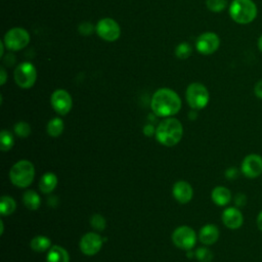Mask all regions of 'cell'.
Returning a JSON list of instances; mask_svg holds the SVG:
<instances>
[{
	"instance_id": "obj_31",
	"label": "cell",
	"mask_w": 262,
	"mask_h": 262,
	"mask_svg": "<svg viewBox=\"0 0 262 262\" xmlns=\"http://www.w3.org/2000/svg\"><path fill=\"white\" fill-rule=\"evenodd\" d=\"M94 30L95 28H93V26L90 23H83L79 26V32L81 35H91Z\"/></svg>"
},
{
	"instance_id": "obj_20",
	"label": "cell",
	"mask_w": 262,
	"mask_h": 262,
	"mask_svg": "<svg viewBox=\"0 0 262 262\" xmlns=\"http://www.w3.org/2000/svg\"><path fill=\"white\" fill-rule=\"evenodd\" d=\"M23 203L31 211L38 210L41 205L40 195L35 190H27L23 194Z\"/></svg>"
},
{
	"instance_id": "obj_4",
	"label": "cell",
	"mask_w": 262,
	"mask_h": 262,
	"mask_svg": "<svg viewBox=\"0 0 262 262\" xmlns=\"http://www.w3.org/2000/svg\"><path fill=\"white\" fill-rule=\"evenodd\" d=\"M35 177V167L28 160H20L12 165L9 171L11 183L19 188L30 186Z\"/></svg>"
},
{
	"instance_id": "obj_12",
	"label": "cell",
	"mask_w": 262,
	"mask_h": 262,
	"mask_svg": "<svg viewBox=\"0 0 262 262\" xmlns=\"http://www.w3.org/2000/svg\"><path fill=\"white\" fill-rule=\"evenodd\" d=\"M220 46V39L213 32H205L201 34L195 41L196 50L204 55H209L217 51Z\"/></svg>"
},
{
	"instance_id": "obj_8",
	"label": "cell",
	"mask_w": 262,
	"mask_h": 262,
	"mask_svg": "<svg viewBox=\"0 0 262 262\" xmlns=\"http://www.w3.org/2000/svg\"><path fill=\"white\" fill-rule=\"evenodd\" d=\"M172 242L177 248L184 251H188L195 246L196 233L191 227L187 225H182L177 227L173 231Z\"/></svg>"
},
{
	"instance_id": "obj_10",
	"label": "cell",
	"mask_w": 262,
	"mask_h": 262,
	"mask_svg": "<svg viewBox=\"0 0 262 262\" xmlns=\"http://www.w3.org/2000/svg\"><path fill=\"white\" fill-rule=\"evenodd\" d=\"M52 108L60 116H64L70 113L73 106V99L70 93L64 89H56L50 98Z\"/></svg>"
},
{
	"instance_id": "obj_7",
	"label": "cell",
	"mask_w": 262,
	"mask_h": 262,
	"mask_svg": "<svg viewBox=\"0 0 262 262\" xmlns=\"http://www.w3.org/2000/svg\"><path fill=\"white\" fill-rule=\"evenodd\" d=\"M3 42L8 50L18 51L29 44L30 34L23 28H12L5 34Z\"/></svg>"
},
{
	"instance_id": "obj_37",
	"label": "cell",
	"mask_w": 262,
	"mask_h": 262,
	"mask_svg": "<svg viewBox=\"0 0 262 262\" xmlns=\"http://www.w3.org/2000/svg\"><path fill=\"white\" fill-rule=\"evenodd\" d=\"M188 117H189L191 120H194V119H196V117H198V114H196L195 110H193L192 112H190V113H189V115H188Z\"/></svg>"
},
{
	"instance_id": "obj_11",
	"label": "cell",
	"mask_w": 262,
	"mask_h": 262,
	"mask_svg": "<svg viewBox=\"0 0 262 262\" xmlns=\"http://www.w3.org/2000/svg\"><path fill=\"white\" fill-rule=\"evenodd\" d=\"M241 172L250 179L259 177L262 174V157L257 154L246 156L241 164Z\"/></svg>"
},
{
	"instance_id": "obj_21",
	"label": "cell",
	"mask_w": 262,
	"mask_h": 262,
	"mask_svg": "<svg viewBox=\"0 0 262 262\" xmlns=\"http://www.w3.org/2000/svg\"><path fill=\"white\" fill-rule=\"evenodd\" d=\"M30 247L33 251L41 253V252L47 251L52 246H51V241L49 237H47L45 235H36L35 237H33L31 239Z\"/></svg>"
},
{
	"instance_id": "obj_36",
	"label": "cell",
	"mask_w": 262,
	"mask_h": 262,
	"mask_svg": "<svg viewBox=\"0 0 262 262\" xmlns=\"http://www.w3.org/2000/svg\"><path fill=\"white\" fill-rule=\"evenodd\" d=\"M256 224L258 229L262 232V211L259 212V214L257 215V219H256Z\"/></svg>"
},
{
	"instance_id": "obj_16",
	"label": "cell",
	"mask_w": 262,
	"mask_h": 262,
	"mask_svg": "<svg viewBox=\"0 0 262 262\" xmlns=\"http://www.w3.org/2000/svg\"><path fill=\"white\" fill-rule=\"evenodd\" d=\"M219 238V228L212 223L204 225L199 231V239L205 246L214 245Z\"/></svg>"
},
{
	"instance_id": "obj_9",
	"label": "cell",
	"mask_w": 262,
	"mask_h": 262,
	"mask_svg": "<svg viewBox=\"0 0 262 262\" xmlns=\"http://www.w3.org/2000/svg\"><path fill=\"white\" fill-rule=\"evenodd\" d=\"M96 34L104 41L113 42L119 39L121 35V28L119 24L110 17L101 18L95 26Z\"/></svg>"
},
{
	"instance_id": "obj_32",
	"label": "cell",
	"mask_w": 262,
	"mask_h": 262,
	"mask_svg": "<svg viewBox=\"0 0 262 262\" xmlns=\"http://www.w3.org/2000/svg\"><path fill=\"white\" fill-rule=\"evenodd\" d=\"M233 200H234L235 207H237V208H242L247 204V195L244 192H237L234 195Z\"/></svg>"
},
{
	"instance_id": "obj_14",
	"label": "cell",
	"mask_w": 262,
	"mask_h": 262,
	"mask_svg": "<svg viewBox=\"0 0 262 262\" xmlns=\"http://www.w3.org/2000/svg\"><path fill=\"white\" fill-rule=\"evenodd\" d=\"M221 219L229 229H238L244 223V215L237 207H228L223 210Z\"/></svg>"
},
{
	"instance_id": "obj_33",
	"label": "cell",
	"mask_w": 262,
	"mask_h": 262,
	"mask_svg": "<svg viewBox=\"0 0 262 262\" xmlns=\"http://www.w3.org/2000/svg\"><path fill=\"white\" fill-rule=\"evenodd\" d=\"M156 129H157V128H155L154 125L147 124V125H144V127H143V129H142V132H143V134H144L145 136L150 137V136H154V135L156 134Z\"/></svg>"
},
{
	"instance_id": "obj_34",
	"label": "cell",
	"mask_w": 262,
	"mask_h": 262,
	"mask_svg": "<svg viewBox=\"0 0 262 262\" xmlns=\"http://www.w3.org/2000/svg\"><path fill=\"white\" fill-rule=\"evenodd\" d=\"M254 94L257 98L262 99V79L259 80L254 86Z\"/></svg>"
},
{
	"instance_id": "obj_15",
	"label": "cell",
	"mask_w": 262,
	"mask_h": 262,
	"mask_svg": "<svg viewBox=\"0 0 262 262\" xmlns=\"http://www.w3.org/2000/svg\"><path fill=\"white\" fill-rule=\"evenodd\" d=\"M172 194L178 203L187 204L192 199L193 189L188 182L184 180H179L174 183L172 187Z\"/></svg>"
},
{
	"instance_id": "obj_6",
	"label": "cell",
	"mask_w": 262,
	"mask_h": 262,
	"mask_svg": "<svg viewBox=\"0 0 262 262\" xmlns=\"http://www.w3.org/2000/svg\"><path fill=\"white\" fill-rule=\"evenodd\" d=\"M13 78L17 86L23 89H29L34 86L37 79V71L33 63L25 61L16 66L13 72Z\"/></svg>"
},
{
	"instance_id": "obj_35",
	"label": "cell",
	"mask_w": 262,
	"mask_h": 262,
	"mask_svg": "<svg viewBox=\"0 0 262 262\" xmlns=\"http://www.w3.org/2000/svg\"><path fill=\"white\" fill-rule=\"evenodd\" d=\"M6 79H7L6 71L3 67H1V69H0V85H4L6 82Z\"/></svg>"
},
{
	"instance_id": "obj_39",
	"label": "cell",
	"mask_w": 262,
	"mask_h": 262,
	"mask_svg": "<svg viewBox=\"0 0 262 262\" xmlns=\"http://www.w3.org/2000/svg\"><path fill=\"white\" fill-rule=\"evenodd\" d=\"M4 47H5V44L3 41L0 42V56L2 57L3 56V52H4Z\"/></svg>"
},
{
	"instance_id": "obj_28",
	"label": "cell",
	"mask_w": 262,
	"mask_h": 262,
	"mask_svg": "<svg viewBox=\"0 0 262 262\" xmlns=\"http://www.w3.org/2000/svg\"><path fill=\"white\" fill-rule=\"evenodd\" d=\"M90 224L95 230L102 231V230H104V228L106 226V221L102 215L93 214L90 218Z\"/></svg>"
},
{
	"instance_id": "obj_13",
	"label": "cell",
	"mask_w": 262,
	"mask_h": 262,
	"mask_svg": "<svg viewBox=\"0 0 262 262\" xmlns=\"http://www.w3.org/2000/svg\"><path fill=\"white\" fill-rule=\"evenodd\" d=\"M104 238L96 232H87L80 239V250L87 256H93L97 254L103 244Z\"/></svg>"
},
{
	"instance_id": "obj_23",
	"label": "cell",
	"mask_w": 262,
	"mask_h": 262,
	"mask_svg": "<svg viewBox=\"0 0 262 262\" xmlns=\"http://www.w3.org/2000/svg\"><path fill=\"white\" fill-rule=\"evenodd\" d=\"M16 209V203L14 199L9 195H2L0 199V213L3 216L11 215Z\"/></svg>"
},
{
	"instance_id": "obj_17",
	"label": "cell",
	"mask_w": 262,
	"mask_h": 262,
	"mask_svg": "<svg viewBox=\"0 0 262 262\" xmlns=\"http://www.w3.org/2000/svg\"><path fill=\"white\" fill-rule=\"evenodd\" d=\"M231 191L225 186H216L211 192V199L213 203L220 207L228 205L231 201Z\"/></svg>"
},
{
	"instance_id": "obj_40",
	"label": "cell",
	"mask_w": 262,
	"mask_h": 262,
	"mask_svg": "<svg viewBox=\"0 0 262 262\" xmlns=\"http://www.w3.org/2000/svg\"><path fill=\"white\" fill-rule=\"evenodd\" d=\"M0 227H1L0 234L2 235V234H3V232H4V223H3V220H0Z\"/></svg>"
},
{
	"instance_id": "obj_2",
	"label": "cell",
	"mask_w": 262,
	"mask_h": 262,
	"mask_svg": "<svg viewBox=\"0 0 262 262\" xmlns=\"http://www.w3.org/2000/svg\"><path fill=\"white\" fill-rule=\"evenodd\" d=\"M183 127L181 122L176 118H166L159 123L156 129L157 141L165 146H174L181 140Z\"/></svg>"
},
{
	"instance_id": "obj_24",
	"label": "cell",
	"mask_w": 262,
	"mask_h": 262,
	"mask_svg": "<svg viewBox=\"0 0 262 262\" xmlns=\"http://www.w3.org/2000/svg\"><path fill=\"white\" fill-rule=\"evenodd\" d=\"M14 144V137L11 132L2 130L0 133V148L2 151H8Z\"/></svg>"
},
{
	"instance_id": "obj_22",
	"label": "cell",
	"mask_w": 262,
	"mask_h": 262,
	"mask_svg": "<svg viewBox=\"0 0 262 262\" xmlns=\"http://www.w3.org/2000/svg\"><path fill=\"white\" fill-rule=\"evenodd\" d=\"M64 129V123L60 118H52L46 126V131L47 134L51 137H58L59 135H61V133L63 132Z\"/></svg>"
},
{
	"instance_id": "obj_5",
	"label": "cell",
	"mask_w": 262,
	"mask_h": 262,
	"mask_svg": "<svg viewBox=\"0 0 262 262\" xmlns=\"http://www.w3.org/2000/svg\"><path fill=\"white\" fill-rule=\"evenodd\" d=\"M185 98L188 105L195 111L202 110L209 103L210 95L207 87L201 83L194 82L188 85L185 92Z\"/></svg>"
},
{
	"instance_id": "obj_29",
	"label": "cell",
	"mask_w": 262,
	"mask_h": 262,
	"mask_svg": "<svg viewBox=\"0 0 262 262\" xmlns=\"http://www.w3.org/2000/svg\"><path fill=\"white\" fill-rule=\"evenodd\" d=\"M206 5L210 11L220 12L225 9L227 2L226 0H207Z\"/></svg>"
},
{
	"instance_id": "obj_19",
	"label": "cell",
	"mask_w": 262,
	"mask_h": 262,
	"mask_svg": "<svg viewBox=\"0 0 262 262\" xmlns=\"http://www.w3.org/2000/svg\"><path fill=\"white\" fill-rule=\"evenodd\" d=\"M57 182H58V179L54 173L46 172L45 174H43V176L40 179L39 189L41 192H43L45 194L50 193L57 186Z\"/></svg>"
},
{
	"instance_id": "obj_25",
	"label": "cell",
	"mask_w": 262,
	"mask_h": 262,
	"mask_svg": "<svg viewBox=\"0 0 262 262\" xmlns=\"http://www.w3.org/2000/svg\"><path fill=\"white\" fill-rule=\"evenodd\" d=\"M13 130H14V133L16 134V136L20 137V138H27L29 137V135L31 134L32 132V129H31V126L29 123L25 122V121H19L17 122L14 127H13Z\"/></svg>"
},
{
	"instance_id": "obj_26",
	"label": "cell",
	"mask_w": 262,
	"mask_h": 262,
	"mask_svg": "<svg viewBox=\"0 0 262 262\" xmlns=\"http://www.w3.org/2000/svg\"><path fill=\"white\" fill-rule=\"evenodd\" d=\"M194 256L200 262H211L214 258L213 252L206 247H201L196 249V251L194 252Z\"/></svg>"
},
{
	"instance_id": "obj_18",
	"label": "cell",
	"mask_w": 262,
	"mask_h": 262,
	"mask_svg": "<svg viewBox=\"0 0 262 262\" xmlns=\"http://www.w3.org/2000/svg\"><path fill=\"white\" fill-rule=\"evenodd\" d=\"M46 262H70V255L64 248L54 245L47 252Z\"/></svg>"
},
{
	"instance_id": "obj_38",
	"label": "cell",
	"mask_w": 262,
	"mask_h": 262,
	"mask_svg": "<svg viewBox=\"0 0 262 262\" xmlns=\"http://www.w3.org/2000/svg\"><path fill=\"white\" fill-rule=\"evenodd\" d=\"M257 46H258V49L262 52V34H261V36H260V37H259V39H258Z\"/></svg>"
},
{
	"instance_id": "obj_30",
	"label": "cell",
	"mask_w": 262,
	"mask_h": 262,
	"mask_svg": "<svg viewBox=\"0 0 262 262\" xmlns=\"http://www.w3.org/2000/svg\"><path fill=\"white\" fill-rule=\"evenodd\" d=\"M239 171L241 170H238L236 167H229L224 172L225 178L228 179V180H234V179H236L238 177Z\"/></svg>"
},
{
	"instance_id": "obj_27",
	"label": "cell",
	"mask_w": 262,
	"mask_h": 262,
	"mask_svg": "<svg viewBox=\"0 0 262 262\" xmlns=\"http://www.w3.org/2000/svg\"><path fill=\"white\" fill-rule=\"evenodd\" d=\"M192 52V49L190 47L189 44L183 42V43H180L177 45V47L175 48V54L178 58H181V59H185L187 57L190 56Z\"/></svg>"
},
{
	"instance_id": "obj_1",
	"label": "cell",
	"mask_w": 262,
	"mask_h": 262,
	"mask_svg": "<svg viewBox=\"0 0 262 262\" xmlns=\"http://www.w3.org/2000/svg\"><path fill=\"white\" fill-rule=\"evenodd\" d=\"M150 107L156 116L169 118L180 111L181 99L174 90L170 88H160L151 96Z\"/></svg>"
},
{
	"instance_id": "obj_3",
	"label": "cell",
	"mask_w": 262,
	"mask_h": 262,
	"mask_svg": "<svg viewBox=\"0 0 262 262\" xmlns=\"http://www.w3.org/2000/svg\"><path fill=\"white\" fill-rule=\"evenodd\" d=\"M257 14L258 8L253 0H233L229 5V15L236 24L248 25Z\"/></svg>"
}]
</instances>
